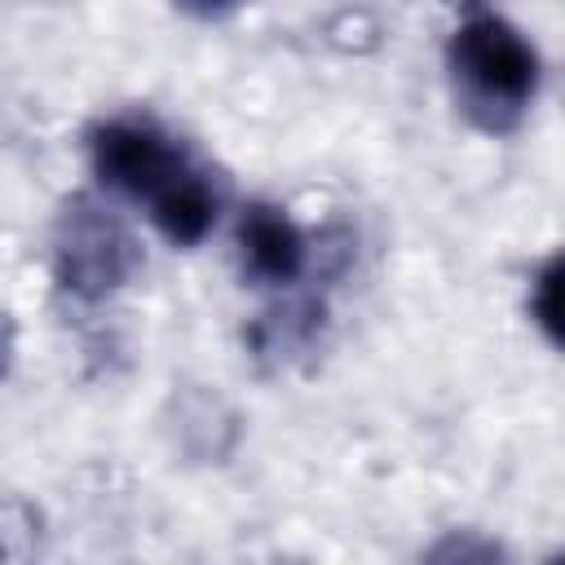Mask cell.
Here are the masks:
<instances>
[{
  "label": "cell",
  "instance_id": "obj_2",
  "mask_svg": "<svg viewBox=\"0 0 565 565\" xmlns=\"http://www.w3.org/2000/svg\"><path fill=\"white\" fill-rule=\"evenodd\" d=\"M88 163L93 177L132 203H146L154 190H163L190 159L181 150V141L172 132H163L154 119H137V115H119L106 119L93 141H88Z\"/></svg>",
  "mask_w": 565,
  "mask_h": 565
},
{
  "label": "cell",
  "instance_id": "obj_7",
  "mask_svg": "<svg viewBox=\"0 0 565 565\" xmlns=\"http://www.w3.org/2000/svg\"><path fill=\"white\" fill-rule=\"evenodd\" d=\"M181 9H190V13H203V18H212V13H225V9H234V4H243V0H177Z\"/></svg>",
  "mask_w": 565,
  "mask_h": 565
},
{
  "label": "cell",
  "instance_id": "obj_6",
  "mask_svg": "<svg viewBox=\"0 0 565 565\" xmlns=\"http://www.w3.org/2000/svg\"><path fill=\"white\" fill-rule=\"evenodd\" d=\"M530 313L543 327V335L556 340V331H561V260L556 256L530 278Z\"/></svg>",
  "mask_w": 565,
  "mask_h": 565
},
{
  "label": "cell",
  "instance_id": "obj_5",
  "mask_svg": "<svg viewBox=\"0 0 565 565\" xmlns=\"http://www.w3.org/2000/svg\"><path fill=\"white\" fill-rule=\"evenodd\" d=\"M146 207H150V225L172 247H199L221 221V194L207 181V172H199L194 163H185L163 190H154Z\"/></svg>",
  "mask_w": 565,
  "mask_h": 565
},
{
  "label": "cell",
  "instance_id": "obj_4",
  "mask_svg": "<svg viewBox=\"0 0 565 565\" xmlns=\"http://www.w3.org/2000/svg\"><path fill=\"white\" fill-rule=\"evenodd\" d=\"M234 243L243 274L260 287H291L309 274V238L278 203H247Z\"/></svg>",
  "mask_w": 565,
  "mask_h": 565
},
{
  "label": "cell",
  "instance_id": "obj_3",
  "mask_svg": "<svg viewBox=\"0 0 565 565\" xmlns=\"http://www.w3.org/2000/svg\"><path fill=\"white\" fill-rule=\"evenodd\" d=\"M132 238L97 207H79L66 221V234L57 243V278L66 291L97 300L115 291L132 274Z\"/></svg>",
  "mask_w": 565,
  "mask_h": 565
},
{
  "label": "cell",
  "instance_id": "obj_1",
  "mask_svg": "<svg viewBox=\"0 0 565 565\" xmlns=\"http://www.w3.org/2000/svg\"><path fill=\"white\" fill-rule=\"evenodd\" d=\"M446 66L463 110L481 128H512L539 93V49L503 13H468L446 49Z\"/></svg>",
  "mask_w": 565,
  "mask_h": 565
}]
</instances>
